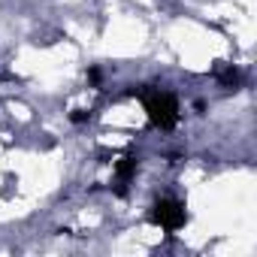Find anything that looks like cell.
I'll return each instance as SVG.
<instances>
[{"label": "cell", "instance_id": "1", "mask_svg": "<svg viewBox=\"0 0 257 257\" xmlns=\"http://www.w3.org/2000/svg\"><path fill=\"white\" fill-rule=\"evenodd\" d=\"M137 97L143 100V109L149 115V121L158 127V131H173V127L179 124V100L176 94L170 91H161V88H152V85H143L137 91Z\"/></svg>", "mask_w": 257, "mask_h": 257}, {"label": "cell", "instance_id": "2", "mask_svg": "<svg viewBox=\"0 0 257 257\" xmlns=\"http://www.w3.org/2000/svg\"><path fill=\"white\" fill-rule=\"evenodd\" d=\"M149 221H152L155 227L167 230V233H176V230H182V227L188 224V209H185V203H179V200H173V197H164V200H158V203L152 206Z\"/></svg>", "mask_w": 257, "mask_h": 257}, {"label": "cell", "instance_id": "3", "mask_svg": "<svg viewBox=\"0 0 257 257\" xmlns=\"http://www.w3.org/2000/svg\"><path fill=\"white\" fill-rule=\"evenodd\" d=\"M137 167H140V158H137V155H124V158L115 164V182H118V194H121V197H124L127 182L137 176Z\"/></svg>", "mask_w": 257, "mask_h": 257}, {"label": "cell", "instance_id": "4", "mask_svg": "<svg viewBox=\"0 0 257 257\" xmlns=\"http://www.w3.org/2000/svg\"><path fill=\"white\" fill-rule=\"evenodd\" d=\"M221 82H224V85H233V88H236V85H239V70L227 67V70L221 73Z\"/></svg>", "mask_w": 257, "mask_h": 257}, {"label": "cell", "instance_id": "5", "mask_svg": "<svg viewBox=\"0 0 257 257\" xmlns=\"http://www.w3.org/2000/svg\"><path fill=\"white\" fill-rule=\"evenodd\" d=\"M88 118H91V112H88V109H73V115H70V121H73V124H85Z\"/></svg>", "mask_w": 257, "mask_h": 257}, {"label": "cell", "instance_id": "6", "mask_svg": "<svg viewBox=\"0 0 257 257\" xmlns=\"http://www.w3.org/2000/svg\"><path fill=\"white\" fill-rule=\"evenodd\" d=\"M100 79H103V73H100V70L94 67V70L88 73V82H91V85H100Z\"/></svg>", "mask_w": 257, "mask_h": 257}]
</instances>
